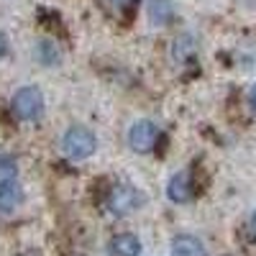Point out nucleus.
<instances>
[{"mask_svg":"<svg viewBox=\"0 0 256 256\" xmlns=\"http://www.w3.org/2000/svg\"><path fill=\"white\" fill-rule=\"evenodd\" d=\"M95 148H98V141L88 126H70L62 136V152L67 159L82 162V159L92 156Z\"/></svg>","mask_w":256,"mask_h":256,"instance_id":"obj_1","label":"nucleus"},{"mask_svg":"<svg viewBox=\"0 0 256 256\" xmlns=\"http://www.w3.org/2000/svg\"><path fill=\"white\" fill-rule=\"evenodd\" d=\"M10 108H13L18 120H38L41 116H44V95H41V90L34 88V84L18 88L13 92Z\"/></svg>","mask_w":256,"mask_h":256,"instance_id":"obj_2","label":"nucleus"},{"mask_svg":"<svg viewBox=\"0 0 256 256\" xmlns=\"http://www.w3.org/2000/svg\"><path fill=\"white\" fill-rule=\"evenodd\" d=\"M162 141V128L152 120H136L128 128V146L134 148L136 154H148L154 152Z\"/></svg>","mask_w":256,"mask_h":256,"instance_id":"obj_3","label":"nucleus"},{"mask_svg":"<svg viewBox=\"0 0 256 256\" xmlns=\"http://www.w3.org/2000/svg\"><path fill=\"white\" fill-rule=\"evenodd\" d=\"M141 205H144V195L131 184H116L110 190L108 200H105V208L113 216H128V212L138 210Z\"/></svg>","mask_w":256,"mask_h":256,"instance_id":"obj_4","label":"nucleus"},{"mask_svg":"<svg viewBox=\"0 0 256 256\" xmlns=\"http://www.w3.org/2000/svg\"><path fill=\"white\" fill-rule=\"evenodd\" d=\"M192 192H195V184H192V174L187 172V169L172 174V180H169V184H166V198L172 202H177V205L190 202Z\"/></svg>","mask_w":256,"mask_h":256,"instance_id":"obj_5","label":"nucleus"},{"mask_svg":"<svg viewBox=\"0 0 256 256\" xmlns=\"http://www.w3.org/2000/svg\"><path fill=\"white\" fill-rule=\"evenodd\" d=\"M169 254L172 256H208V248H205V244L198 236L182 233V236L172 238V244H169Z\"/></svg>","mask_w":256,"mask_h":256,"instance_id":"obj_6","label":"nucleus"},{"mask_svg":"<svg viewBox=\"0 0 256 256\" xmlns=\"http://www.w3.org/2000/svg\"><path fill=\"white\" fill-rule=\"evenodd\" d=\"M141 241L134 233H118L108 241V256H138Z\"/></svg>","mask_w":256,"mask_h":256,"instance_id":"obj_7","label":"nucleus"},{"mask_svg":"<svg viewBox=\"0 0 256 256\" xmlns=\"http://www.w3.org/2000/svg\"><path fill=\"white\" fill-rule=\"evenodd\" d=\"M24 202V190L18 182H6L0 184V212H13Z\"/></svg>","mask_w":256,"mask_h":256,"instance_id":"obj_8","label":"nucleus"},{"mask_svg":"<svg viewBox=\"0 0 256 256\" xmlns=\"http://www.w3.org/2000/svg\"><path fill=\"white\" fill-rule=\"evenodd\" d=\"M174 18L172 0H148V20L154 26H166Z\"/></svg>","mask_w":256,"mask_h":256,"instance_id":"obj_9","label":"nucleus"},{"mask_svg":"<svg viewBox=\"0 0 256 256\" xmlns=\"http://www.w3.org/2000/svg\"><path fill=\"white\" fill-rule=\"evenodd\" d=\"M198 52V36L195 34H180L174 38V44H172V56L177 62H184L190 56H195Z\"/></svg>","mask_w":256,"mask_h":256,"instance_id":"obj_10","label":"nucleus"},{"mask_svg":"<svg viewBox=\"0 0 256 256\" xmlns=\"http://www.w3.org/2000/svg\"><path fill=\"white\" fill-rule=\"evenodd\" d=\"M16 177H18V162H16L10 154L0 152V184L16 182Z\"/></svg>","mask_w":256,"mask_h":256,"instance_id":"obj_11","label":"nucleus"},{"mask_svg":"<svg viewBox=\"0 0 256 256\" xmlns=\"http://www.w3.org/2000/svg\"><path fill=\"white\" fill-rule=\"evenodd\" d=\"M38 56L44 64H59V49L52 44V41H41L38 44Z\"/></svg>","mask_w":256,"mask_h":256,"instance_id":"obj_12","label":"nucleus"},{"mask_svg":"<svg viewBox=\"0 0 256 256\" xmlns=\"http://www.w3.org/2000/svg\"><path fill=\"white\" fill-rule=\"evenodd\" d=\"M248 108H251V113L256 116V84H254L251 92H248Z\"/></svg>","mask_w":256,"mask_h":256,"instance_id":"obj_13","label":"nucleus"},{"mask_svg":"<svg viewBox=\"0 0 256 256\" xmlns=\"http://www.w3.org/2000/svg\"><path fill=\"white\" fill-rule=\"evenodd\" d=\"M6 54H8V38H6V34H0V59Z\"/></svg>","mask_w":256,"mask_h":256,"instance_id":"obj_14","label":"nucleus"},{"mask_svg":"<svg viewBox=\"0 0 256 256\" xmlns=\"http://www.w3.org/2000/svg\"><path fill=\"white\" fill-rule=\"evenodd\" d=\"M110 3H113V6H118V8H126V6H131L134 0H110Z\"/></svg>","mask_w":256,"mask_h":256,"instance_id":"obj_15","label":"nucleus"},{"mask_svg":"<svg viewBox=\"0 0 256 256\" xmlns=\"http://www.w3.org/2000/svg\"><path fill=\"white\" fill-rule=\"evenodd\" d=\"M251 228L256 230V210H254V216H251Z\"/></svg>","mask_w":256,"mask_h":256,"instance_id":"obj_16","label":"nucleus"}]
</instances>
